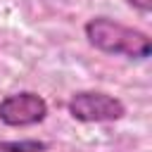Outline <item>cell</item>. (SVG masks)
<instances>
[{
  "mask_svg": "<svg viewBox=\"0 0 152 152\" xmlns=\"http://www.w3.org/2000/svg\"><path fill=\"white\" fill-rule=\"evenodd\" d=\"M50 142L38 138H21V140H0V152H48Z\"/></svg>",
  "mask_w": 152,
  "mask_h": 152,
  "instance_id": "obj_4",
  "label": "cell"
},
{
  "mask_svg": "<svg viewBox=\"0 0 152 152\" xmlns=\"http://www.w3.org/2000/svg\"><path fill=\"white\" fill-rule=\"evenodd\" d=\"M128 7H133L135 12H140V14H150L152 12V0H124Z\"/></svg>",
  "mask_w": 152,
  "mask_h": 152,
  "instance_id": "obj_5",
  "label": "cell"
},
{
  "mask_svg": "<svg viewBox=\"0 0 152 152\" xmlns=\"http://www.w3.org/2000/svg\"><path fill=\"white\" fill-rule=\"evenodd\" d=\"M66 112L81 124H112L126 116V104L104 90H76L66 102Z\"/></svg>",
  "mask_w": 152,
  "mask_h": 152,
  "instance_id": "obj_2",
  "label": "cell"
},
{
  "mask_svg": "<svg viewBox=\"0 0 152 152\" xmlns=\"http://www.w3.org/2000/svg\"><path fill=\"white\" fill-rule=\"evenodd\" d=\"M83 33H86V40L95 50L112 55V57L145 62L152 55V38L145 31H140L135 26H126L104 14L90 17L83 24Z\"/></svg>",
  "mask_w": 152,
  "mask_h": 152,
  "instance_id": "obj_1",
  "label": "cell"
},
{
  "mask_svg": "<svg viewBox=\"0 0 152 152\" xmlns=\"http://www.w3.org/2000/svg\"><path fill=\"white\" fill-rule=\"evenodd\" d=\"M48 102L43 95L33 90H19L10 93L0 100V121L10 128H26L36 126L48 119Z\"/></svg>",
  "mask_w": 152,
  "mask_h": 152,
  "instance_id": "obj_3",
  "label": "cell"
}]
</instances>
